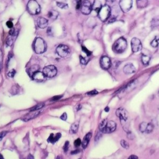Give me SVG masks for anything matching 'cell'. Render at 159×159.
I'll use <instances>...</instances> for the list:
<instances>
[{"instance_id":"1","label":"cell","mask_w":159,"mask_h":159,"mask_svg":"<svg viewBox=\"0 0 159 159\" xmlns=\"http://www.w3.org/2000/svg\"><path fill=\"white\" fill-rule=\"evenodd\" d=\"M116 129V124L114 121H108L107 119H104L100 123L99 130L103 133L109 134L114 132Z\"/></svg>"},{"instance_id":"2","label":"cell","mask_w":159,"mask_h":159,"mask_svg":"<svg viewBox=\"0 0 159 159\" xmlns=\"http://www.w3.org/2000/svg\"><path fill=\"white\" fill-rule=\"evenodd\" d=\"M127 46V44L126 40L124 37H120L114 42L112 49L116 53H121L125 51Z\"/></svg>"},{"instance_id":"3","label":"cell","mask_w":159,"mask_h":159,"mask_svg":"<svg viewBox=\"0 0 159 159\" xmlns=\"http://www.w3.org/2000/svg\"><path fill=\"white\" fill-rule=\"evenodd\" d=\"M34 51L36 53L41 54L43 53L46 51L47 49V45H46L45 42L41 37L37 38L34 42Z\"/></svg>"},{"instance_id":"4","label":"cell","mask_w":159,"mask_h":159,"mask_svg":"<svg viewBox=\"0 0 159 159\" xmlns=\"http://www.w3.org/2000/svg\"><path fill=\"white\" fill-rule=\"evenodd\" d=\"M111 10L110 6L107 5L103 6L98 12L99 18L102 21H106L111 16Z\"/></svg>"},{"instance_id":"5","label":"cell","mask_w":159,"mask_h":159,"mask_svg":"<svg viewBox=\"0 0 159 159\" xmlns=\"http://www.w3.org/2000/svg\"><path fill=\"white\" fill-rule=\"evenodd\" d=\"M28 12L32 15H36L41 12V6L36 1H30L27 6Z\"/></svg>"},{"instance_id":"6","label":"cell","mask_w":159,"mask_h":159,"mask_svg":"<svg viewBox=\"0 0 159 159\" xmlns=\"http://www.w3.org/2000/svg\"><path fill=\"white\" fill-rule=\"evenodd\" d=\"M43 73L45 77L48 78H52L55 76L57 73V69L53 65H48L43 69Z\"/></svg>"},{"instance_id":"7","label":"cell","mask_w":159,"mask_h":159,"mask_svg":"<svg viewBox=\"0 0 159 159\" xmlns=\"http://www.w3.org/2000/svg\"><path fill=\"white\" fill-rule=\"evenodd\" d=\"M56 52L61 57H67L70 52V50L67 45L61 44L59 45L56 49Z\"/></svg>"},{"instance_id":"8","label":"cell","mask_w":159,"mask_h":159,"mask_svg":"<svg viewBox=\"0 0 159 159\" xmlns=\"http://www.w3.org/2000/svg\"><path fill=\"white\" fill-rule=\"evenodd\" d=\"M81 12L85 15L90 14L92 10V6L90 1H81Z\"/></svg>"},{"instance_id":"9","label":"cell","mask_w":159,"mask_h":159,"mask_svg":"<svg viewBox=\"0 0 159 159\" xmlns=\"http://www.w3.org/2000/svg\"><path fill=\"white\" fill-rule=\"evenodd\" d=\"M133 6V1L131 0H121L119 1V6L121 10L124 13L129 11Z\"/></svg>"},{"instance_id":"10","label":"cell","mask_w":159,"mask_h":159,"mask_svg":"<svg viewBox=\"0 0 159 159\" xmlns=\"http://www.w3.org/2000/svg\"><path fill=\"white\" fill-rule=\"evenodd\" d=\"M116 116H117L120 119V120H121V121L122 122H126L128 119V117H129L128 112L125 109H124L122 108H118V109L116 110Z\"/></svg>"},{"instance_id":"11","label":"cell","mask_w":159,"mask_h":159,"mask_svg":"<svg viewBox=\"0 0 159 159\" xmlns=\"http://www.w3.org/2000/svg\"><path fill=\"white\" fill-rule=\"evenodd\" d=\"M131 48L133 52H137L142 49L141 41L137 38H133L131 40Z\"/></svg>"},{"instance_id":"12","label":"cell","mask_w":159,"mask_h":159,"mask_svg":"<svg viewBox=\"0 0 159 159\" xmlns=\"http://www.w3.org/2000/svg\"><path fill=\"white\" fill-rule=\"evenodd\" d=\"M139 129L142 132V133L149 134L152 133L154 129V126L151 123H146L142 122L141 123L140 126H139Z\"/></svg>"},{"instance_id":"13","label":"cell","mask_w":159,"mask_h":159,"mask_svg":"<svg viewBox=\"0 0 159 159\" xmlns=\"http://www.w3.org/2000/svg\"><path fill=\"white\" fill-rule=\"evenodd\" d=\"M100 65L101 67L104 70H108L111 67V60L107 56H103L100 59Z\"/></svg>"},{"instance_id":"14","label":"cell","mask_w":159,"mask_h":159,"mask_svg":"<svg viewBox=\"0 0 159 159\" xmlns=\"http://www.w3.org/2000/svg\"><path fill=\"white\" fill-rule=\"evenodd\" d=\"M40 113H41V111H31V112H30L29 113L27 114L26 116H24V117L22 118V120L23 121L28 122V121H30V120L36 118L37 116L39 115Z\"/></svg>"},{"instance_id":"15","label":"cell","mask_w":159,"mask_h":159,"mask_svg":"<svg viewBox=\"0 0 159 159\" xmlns=\"http://www.w3.org/2000/svg\"><path fill=\"white\" fill-rule=\"evenodd\" d=\"M136 71L134 66L131 64H128L124 66V67L123 68V72L127 75H131L133 74Z\"/></svg>"},{"instance_id":"16","label":"cell","mask_w":159,"mask_h":159,"mask_svg":"<svg viewBox=\"0 0 159 159\" xmlns=\"http://www.w3.org/2000/svg\"><path fill=\"white\" fill-rule=\"evenodd\" d=\"M32 78L37 81H39V82H42L44 80H45V76L43 73V72H37L35 73L32 76Z\"/></svg>"},{"instance_id":"17","label":"cell","mask_w":159,"mask_h":159,"mask_svg":"<svg viewBox=\"0 0 159 159\" xmlns=\"http://www.w3.org/2000/svg\"><path fill=\"white\" fill-rule=\"evenodd\" d=\"M37 25L41 29H44L48 25V20L44 18H39L37 19Z\"/></svg>"},{"instance_id":"18","label":"cell","mask_w":159,"mask_h":159,"mask_svg":"<svg viewBox=\"0 0 159 159\" xmlns=\"http://www.w3.org/2000/svg\"><path fill=\"white\" fill-rule=\"evenodd\" d=\"M91 137H92L91 133H89L86 135H85V137L83 138V141L81 142V145H82V147L83 149L87 148V147L88 146L89 142H90Z\"/></svg>"},{"instance_id":"19","label":"cell","mask_w":159,"mask_h":159,"mask_svg":"<svg viewBox=\"0 0 159 159\" xmlns=\"http://www.w3.org/2000/svg\"><path fill=\"white\" fill-rule=\"evenodd\" d=\"M61 137V134L60 133H57L55 135H54L53 134H51L50 135L49 137L48 138L47 141L49 142H51L52 143L56 142Z\"/></svg>"},{"instance_id":"20","label":"cell","mask_w":159,"mask_h":159,"mask_svg":"<svg viewBox=\"0 0 159 159\" xmlns=\"http://www.w3.org/2000/svg\"><path fill=\"white\" fill-rule=\"evenodd\" d=\"M39 68H40V67L38 65H34L32 66L31 67H30L28 70V74L29 75V76L32 77L33 75L35 73H36L37 72H39Z\"/></svg>"},{"instance_id":"21","label":"cell","mask_w":159,"mask_h":159,"mask_svg":"<svg viewBox=\"0 0 159 159\" xmlns=\"http://www.w3.org/2000/svg\"><path fill=\"white\" fill-rule=\"evenodd\" d=\"M137 80H133V81H131V82L130 83L128 84L126 88L124 89V91H129L130 90H132L134 88H135V87L137 86Z\"/></svg>"},{"instance_id":"22","label":"cell","mask_w":159,"mask_h":159,"mask_svg":"<svg viewBox=\"0 0 159 159\" xmlns=\"http://www.w3.org/2000/svg\"><path fill=\"white\" fill-rule=\"evenodd\" d=\"M59 13L55 10H51L48 13V17L52 20H55L57 17L59 16Z\"/></svg>"},{"instance_id":"23","label":"cell","mask_w":159,"mask_h":159,"mask_svg":"<svg viewBox=\"0 0 159 159\" xmlns=\"http://www.w3.org/2000/svg\"><path fill=\"white\" fill-rule=\"evenodd\" d=\"M101 3L99 1H95L93 3V5L92 6V9H93L98 13L101 8Z\"/></svg>"},{"instance_id":"24","label":"cell","mask_w":159,"mask_h":159,"mask_svg":"<svg viewBox=\"0 0 159 159\" xmlns=\"http://www.w3.org/2000/svg\"><path fill=\"white\" fill-rule=\"evenodd\" d=\"M78 129V122H75L72 125L70 129V134H76Z\"/></svg>"},{"instance_id":"25","label":"cell","mask_w":159,"mask_h":159,"mask_svg":"<svg viewBox=\"0 0 159 159\" xmlns=\"http://www.w3.org/2000/svg\"><path fill=\"white\" fill-rule=\"evenodd\" d=\"M18 35H14V36H9L6 39V44L7 45L11 46L13 45L14 41L15 40V39L17 37Z\"/></svg>"},{"instance_id":"26","label":"cell","mask_w":159,"mask_h":159,"mask_svg":"<svg viewBox=\"0 0 159 159\" xmlns=\"http://www.w3.org/2000/svg\"><path fill=\"white\" fill-rule=\"evenodd\" d=\"M148 1L146 0H141V1H137V5L139 8H143L148 5Z\"/></svg>"},{"instance_id":"27","label":"cell","mask_w":159,"mask_h":159,"mask_svg":"<svg viewBox=\"0 0 159 159\" xmlns=\"http://www.w3.org/2000/svg\"><path fill=\"white\" fill-rule=\"evenodd\" d=\"M141 59H142V62L143 64L145 65H147L150 62V57H149V55H142Z\"/></svg>"},{"instance_id":"28","label":"cell","mask_w":159,"mask_h":159,"mask_svg":"<svg viewBox=\"0 0 159 159\" xmlns=\"http://www.w3.org/2000/svg\"><path fill=\"white\" fill-rule=\"evenodd\" d=\"M44 106V104H37L36 106H35L34 107L32 108L30 110V112L31 111H39L40 110H41L42 108Z\"/></svg>"},{"instance_id":"29","label":"cell","mask_w":159,"mask_h":159,"mask_svg":"<svg viewBox=\"0 0 159 159\" xmlns=\"http://www.w3.org/2000/svg\"><path fill=\"white\" fill-rule=\"evenodd\" d=\"M57 5L58 7H59L61 9H67L68 6V5L64 3H62V2H57Z\"/></svg>"},{"instance_id":"30","label":"cell","mask_w":159,"mask_h":159,"mask_svg":"<svg viewBox=\"0 0 159 159\" xmlns=\"http://www.w3.org/2000/svg\"><path fill=\"white\" fill-rule=\"evenodd\" d=\"M121 144L122 145V147H123V148H124V149H129V143H128V142L127 141H126L125 140H122L121 141Z\"/></svg>"},{"instance_id":"31","label":"cell","mask_w":159,"mask_h":159,"mask_svg":"<svg viewBox=\"0 0 159 159\" xmlns=\"http://www.w3.org/2000/svg\"><path fill=\"white\" fill-rule=\"evenodd\" d=\"M80 62L81 64L83 65H86L88 63V60L86 59V58L83 57L81 55L80 56Z\"/></svg>"},{"instance_id":"32","label":"cell","mask_w":159,"mask_h":159,"mask_svg":"<svg viewBox=\"0 0 159 159\" xmlns=\"http://www.w3.org/2000/svg\"><path fill=\"white\" fill-rule=\"evenodd\" d=\"M150 45L154 47H157L158 45V41L157 39H154L152 42H151Z\"/></svg>"},{"instance_id":"33","label":"cell","mask_w":159,"mask_h":159,"mask_svg":"<svg viewBox=\"0 0 159 159\" xmlns=\"http://www.w3.org/2000/svg\"><path fill=\"white\" fill-rule=\"evenodd\" d=\"M15 74H16V70H15L14 69L11 70L8 73V76L11 77V78H13V77L14 76Z\"/></svg>"},{"instance_id":"34","label":"cell","mask_w":159,"mask_h":159,"mask_svg":"<svg viewBox=\"0 0 159 159\" xmlns=\"http://www.w3.org/2000/svg\"><path fill=\"white\" fill-rule=\"evenodd\" d=\"M81 141L80 140V139H77L74 142V145L76 147H79L81 145Z\"/></svg>"},{"instance_id":"35","label":"cell","mask_w":159,"mask_h":159,"mask_svg":"<svg viewBox=\"0 0 159 159\" xmlns=\"http://www.w3.org/2000/svg\"><path fill=\"white\" fill-rule=\"evenodd\" d=\"M7 133V131H3L1 133H0V141L2 140L3 137L5 136Z\"/></svg>"},{"instance_id":"36","label":"cell","mask_w":159,"mask_h":159,"mask_svg":"<svg viewBox=\"0 0 159 159\" xmlns=\"http://www.w3.org/2000/svg\"><path fill=\"white\" fill-rule=\"evenodd\" d=\"M68 146H69V142L68 141H67L65 142V145L64 146V150L65 152H67V151L68 150Z\"/></svg>"},{"instance_id":"37","label":"cell","mask_w":159,"mask_h":159,"mask_svg":"<svg viewBox=\"0 0 159 159\" xmlns=\"http://www.w3.org/2000/svg\"><path fill=\"white\" fill-rule=\"evenodd\" d=\"M2 64H3V55H2V51L0 49V68L1 69L2 68Z\"/></svg>"},{"instance_id":"38","label":"cell","mask_w":159,"mask_h":159,"mask_svg":"<svg viewBox=\"0 0 159 159\" xmlns=\"http://www.w3.org/2000/svg\"><path fill=\"white\" fill-rule=\"evenodd\" d=\"M82 49H83V51L85 52V53H87V55L88 56H89V55H91V52H90V51H89V50H88L86 47H83H83H82Z\"/></svg>"},{"instance_id":"39","label":"cell","mask_w":159,"mask_h":159,"mask_svg":"<svg viewBox=\"0 0 159 159\" xmlns=\"http://www.w3.org/2000/svg\"><path fill=\"white\" fill-rule=\"evenodd\" d=\"M6 25H7V26L8 27V28H10V29H12V28H13V22H11V21H7V22H6Z\"/></svg>"},{"instance_id":"40","label":"cell","mask_w":159,"mask_h":159,"mask_svg":"<svg viewBox=\"0 0 159 159\" xmlns=\"http://www.w3.org/2000/svg\"><path fill=\"white\" fill-rule=\"evenodd\" d=\"M67 114L65 113H64L61 116V117H60V119H62L63 121H66V120H67Z\"/></svg>"},{"instance_id":"41","label":"cell","mask_w":159,"mask_h":159,"mask_svg":"<svg viewBox=\"0 0 159 159\" xmlns=\"http://www.w3.org/2000/svg\"><path fill=\"white\" fill-rule=\"evenodd\" d=\"M88 95H96L98 94V91H97L96 90H93L90 92H89L87 93Z\"/></svg>"},{"instance_id":"42","label":"cell","mask_w":159,"mask_h":159,"mask_svg":"<svg viewBox=\"0 0 159 159\" xmlns=\"http://www.w3.org/2000/svg\"><path fill=\"white\" fill-rule=\"evenodd\" d=\"M61 98H62V96H54L53 98H52V101H56V100H58V99H60Z\"/></svg>"},{"instance_id":"43","label":"cell","mask_w":159,"mask_h":159,"mask_svg":"<svg viewBox=\"0 0 159 159\" xmlns=\"http://www.w3.org/2000/svg\"><path fill=\"white\" fill-rule=\"evenodd\" d=\"M80 152V150H74V151H72V152H71V154H78Z\"/></svg>"},{"instance_id":"44","label":"cell","mask_w":159,"mask_h":159,"mask_svg":"<svg viewBox=\"0 0 159 159\" xmlns=\"http://www.w3.org/2000/svg\"><path fill=\"white\" fill-rule=\"evenodd\" d=\"M47 34L49 35V36H50V35H52V29L50 28H49L48 29V30H47Z\"/></svg>"},{"instance_id":"45","label":"cell","mask_w":159,"mask_h":159,"mask_svg":"<svg viewBox=\"0 0 159 159\" xmlns=\"http://www.w3.org/2000/svg\"><path fill=\"white\" fill-rule=\"evenodd\" d=\"M128 159H137V157L135 156H131Z\"/></svg>"},{"instance_id":"46","label":"cell","mask_w":159,"mask_h":159,"mask_svg":"<svg viewBox=\"0 0 159 159\" xmlns=\"http://www.w3.org/2000/svg\"><path fill=\"white\" fill-rule=\"evenodd\" d=\"M28 159H34V157L32 156V155H29L28 156Z\"/></svg>"},{"instance_id":"47","label":"cell","mask_w":159,"mask_h":159,"mask_svg":"<svg viewBox=\"0 0 159 159\" xmlns=\"http://www.w3.org/2000/svg\"><path fill=\"white\" fill-rule=\"evenodd\" d=\"M109 110H110L109 108L107 107V108H105V110H105V111H106V112H108V111H109Z\"/></svg>"},{"instance_id":"48","label":"cell","mask_w":159,"mask_h":159,"mask_svg":"<svg viewBox=\"0 0 159 159\" xmlns=\"http://www.w3.org/2000/svg\"><path fill=\"white\" fill-rule=\"evenodd\" d=\"M0 159H3V157H2V158H0Z\"/></svg>"},{"instance_id":"49","label":"cell","mask_w":159,"mask_h":159,"mask_svg":"<svg viewBox=\"0 0 159 159\" xmlns=\"http://www.w3.org/2000/svg\"><path fill=\"white\" fill-rule=\"evenodd\" d=\"M0 72H1V68H0Z\"/></svg>"}]
</instances>
